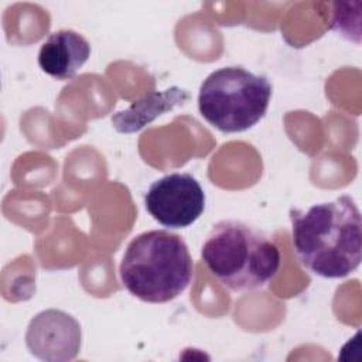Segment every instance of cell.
Segmentation results:
<instances>
[{
	"mask_svg": "<svg viewBox=\"0 0 362 362\" xmlns=\"http://www.w3.org/2000/svg\"><path fill=\"white\" fill-rule=\"evenodd\" d=\"M194 262L185 240L173 232L147 230L130 240L119 274L124 288L144 303L163 304L181 296L192 280Z\"/></svg>",
	"mask_w": 362,
	"mask_h": 362,
	"instance_id": "2",
	"label": "cell"
},
{
	"mask_svg": "<svg viewBox=\"0 0 362 362\" xmlns=\"http://www.w3.org/2000/svg\"><path fill=\"white\" fill-rule=\"evenodd\" d=\"M90 57L89 42L74 30H58L48 35L38 51L42 72L57 81H66L86 64Z\"/></svg>",
	"mask_w": 362,
	"mask_h": 362,
	"instance_id": "7",
	"label": "cell"
},
{
	"mask_svg": "<svg viewBox=\"0 0 362 362\" xmlns=\"http://www.w3.org/2000/svg\"><path fill=\"white\" fill-rule=\"evenodd\" d=\"M201 259L209 273L235 293L266 287L280 267L274 242L260 229L235 219L212 226L201 247Z\"/></svg>",
	"mask_w": 362,
	"mask_h": 362,
	"instance_id": "3",
	"label": "cell"
},
{
	"mask_svg": "<svg viewBox=\"0 0 362 362\" xmlns=\"http://www.w3.org/2000/svg\"><path fill=\"white\" fill-rule=\"evenodd\" d=\"M205 192L188 173H173L150 184L144 205L147 212L168 229L192 225L205 209Z\"/></svg>",
	"mask_w": 362,
	"mask_h": 362,
	"instance_id": "5",
	"label": "cell"
},
{
	"mask_svg": "<svg viewBox=\"0 0 362 362\" xmlns=\"http://www.w3.org/2000/svg\"><path fill=\"white\" fill-rule=\"evenodd\" d=\"M188 99V92L178 86H171L163 92H151L127 109L112 116V124L119 133H134L151 123L158 116L182 105Z\"/></svg>",
	"mask_w": 362,
	"mask_h": 362,
	"instance_id": "8",
	"label": "cell"
},
{
	"mask_svg": "<svg viewBox=\"0 0 362 362\" xmlns=\"http://www.w3.org/2000/svg\"><path fill=\"white\" fill-rule=\"evenodd\" d=\"M81 325L68 313L45 310L28 324L25 345L41 361L62 362L74 359L81 349Z\"/></svg>",
	"mask_w": 362,
	"mask_h": 362,
	"instance_id": "6",
	"label": "cell"
},
{
	"mask_svg": "<svg viewBox=\"0 0 362 362\" xmlns=\"http://www.w3.org/2000/svg\"><path fill=\"white\" fill-rule=\"evenodd\" d=\"M273 86L264 75L242 66H223L211 72L201 83L198 110L223 133L252 129L267 112Z\"/></svg>",
	"mask_w": 362,
	"mask_h": 362,
	"instance_id": "4",
	"label": "cell"
},
{
	"mask_svg": "<svg viewBox=\"0 0 362 362\" xmlns=\"http://www.w3.org/2000/svg\"><path fill=\"white\" fill-rule=\"evenodd\" d=\"M291 242L298 262L322 279H342L362 260L361 212L349 195L308 209H290Z\"/></svg>",
	"mask_w": 362,
	"mask_h": 362,
	"instance_id": "1",
	"label": "cell"
}]
</instances>
